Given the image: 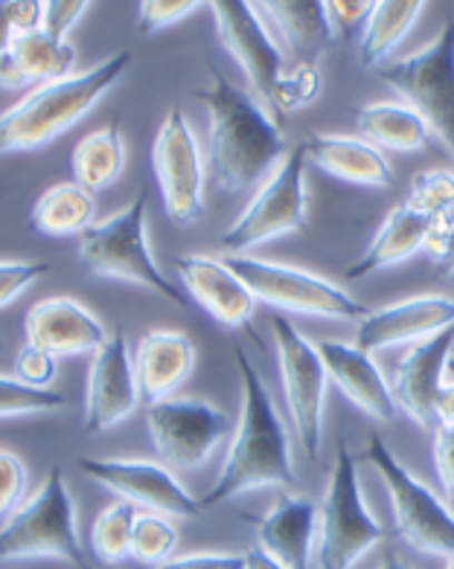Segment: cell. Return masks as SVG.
<instances>
[{"label":"cell","instance_id":"obj_7","mask_svg":"<svg viewBox=\"0 0 454 569\" xmlns=\"http://www.w3.org/2000/svg\"><path fill=\"white\" fill-rule=\"evenodd\" d=\"M364 459L376 468L387 486L396 517V535L416 552L454 558V511L448 509L446 500H440L432 488L416 480L382 442V436H371Z\"/></svg>","mask_w":454,"mask_h":569},{"label":"cell","instance_id":"obj_53","mask_svg":"<svg viewBox=\"0 0 454 569\" xmlns=\"http://www.w3.org/2000/svg\"><path fill=\"white\" fill-rule=\"evenodd\" d=\"M448 569H454V558H448Z\"/></svg>","mask_w":454,"mask_h":569},{"label":"cell","instance_id":"obj_41","mask_svg":"<svg viewBox=\"0 0 454 569\" xmlns=\"http://www.w3.org/2000/svg\"><path fill=\"white\" fill-rule=\"evenodd\" d=\"M47 270H50L47 262H0V308L16 302Z\"/></svg>","mask_w":454,"mask_h":569},{"label":"cell","instance_id":"obj_14","mask_svg":"<svg viewBox=\"0 0 454 569\" xmlns=\"http://www.w3.org/2000/svg\"><path fill=\"white\" fill-rule=\"evenodd\" d=\"M213 18H216V30L219 41L227 47V53L239 61L243 73L248 76V84L259 106L272 113L274 90L280 76L286 73V61L283 50L274 44V38L263 27L254 3L245 0H216L210 3Z\"/></svg>","mask_w":454,"mask_h":569},{"label":"cell","instance_id":"obj_47","mask_svg":"<svg viewBox=\"0 0 454 569\" xmlns=\"http://www.w3.org/2000/svg\"><path fill=\"white\" fill-rule=\"evenodd\" d=\"M437 421L446 427H454V383H443L437 396Z\"/></svg>","mask_w":454,"mask_h":569},{"label":"cell","instance_id":"obj_38","mask_svg":"<svg viewBox=\"0 0 454 569\" xmlns=\"http://www.w3.org/2000/svg\"><path fill=\"white\" fill-rule=\"evenodd\" d=\"M56 375H59V358L47 349H38L32 343H23L16 355V378L27 387L38 390H53Z\"/></svg>","mask_w":454,"mask_h":569},{"label":"cell","instance_id":"obj_10","mask_svg":"<svg viewBox=\"0 0 454 569\" xmlns=\"http://www.w3.org/2000/svg\"><path fill=\"white\" fill-rule=\"evenodd\" d=\"M306 146H295L288 151L280 169L265 180L257 198L248 203V210L236 218L230 230L221 236V248L250 250L272 241L286 232L306 230Z\"/></svg>","mask_w":454,"mask_h":569},{"label":"cell","instance_id":"obj_19","mask_svg":"<svg viewBox=\"0 0 454 569\" xmlns=\"http://www.w3.org/2000/svg\"><path fill=\"white\" fill-rule=\"evenodd\" d=\"M454 326V300L448 297H414L396 306L378 308L364 317L356 331V346L373 355L399 343H420Z\"/></svg>","mask_w":454,"mask_h":569},{"label":"cell","instance_id":"obj_5","mask_svg":"<svg viewBox=\"0 0 454 569\" xmlns=\"http://www.w3.org/2000/svg\"><path fill=\"white\" fill-rule=\"evenodd\" d=\"M59 558L85 569L88 558L76 535V506L61 468H50L30 500H23L0 526V561Z\"/></svg>","mask_w":454,"mask_h":569},{"label":"cell","instance_id":"obj_11","mask_svg":"<svg viewBox=\"0 0 454 569\" xmlns=\"http://www.w3.org/2000/svg\"><path fill=\"white\" fill-rule=\"evenodd\" d=\"M274 340L280 358V381L286 392L288 416L297 430L306 457L315 459L320 453L324 439V396L326 369L318 355V346L309 343L286 317H274Z\"/></svg>","mask_w":454,"mask_h":569},{"label":"cell","instance_id":"obj_42","mask_svg":"<svg viewBox=\"0 0 454 569\" xmlns=\"http://www.w3.org/2000/svg\"><path fill=\"white\" fill-rule=\"evenodd\" d=\"M88 9H91L88 0H50V3H45V23H41V30L50 38H56V41H68V32L82 21Z\"/></svg>","mask_w":454,"mask_h":569},{"label":"cell","instance_id":"obj_54","mask_svg":"<svg viewBox=\"0 0 454 569\" xmlns=\"http://www.w3.org/2000/svg\"><path fill=\"white\" fill-rule=\"evenodd\" d=\"M0 349H3V343H0Z\"/></svg>","mask_w":454,"mask_h":569},{"label":"cell","instance_id":"obj_24","mask_svg":"<svg viewBox=\"0 0 454 569\" xmlns=\"http://www.w3.org/2000/svg\"><path fill=\"white\" fill-rule=\"evenodd\" d=\"M76 50L70 41H56L45 30L16 36L7 56L0 59V84L18 88V84H45L61 82L73 76Z\"/></svg>","mask_w":454,"mask_h":569},{"label":"cell","instance_id":"obj_39","mask_svg":"<svg viewBox=\"0 0 454 569\" xmlns=\"http://www.w3.org/2000/svg\"><path fill=\"white\" fill-rule=\"evenodd\" d=\"M196 9H201V3H196V0H144L137 7V30H140V36L167 30L172 23L193 16Z\"/></svg>","mask_w":454,"mask_h":569},{"label":"cell","instance_id":"obj_44","mask_svg":"<svg viewBox=\"0 0 454 569\" xmlns=\"http://www.w3.org/2000/svg\"><path fill=\"white\" fill-rule=\"evenodd\" d=\"M425 253L432 256L434 264L440 268V277L454 273V210L446 218H440L432 224V236L425 244Z\"/></svg>","mask_w":454,"mask_h":569},{"label":"cell","instance_id":"obj_2","mask_svg":"<svg viewBox=\"0 0 454 569\" xmlns=\"http://www.w3.org/2000/svg\"><path fill=\"white\" fill-rule=\"evenodd\" d=\"M236 369H239V381H243V416H239V427L234 433V445L227 450V462L219 480L198 500L201 511L234 500L245 491L295 486L286 427L274 407L272 392L248 360V355L243 352V346H236Z\"/></svg>","mask_w":454,"mask_h":569},{"label":"cell","instance_id":"obj_34","mask_svg":"<svg viewBox=\"0 0 454 569\" xmlns=\"http://www.w3.org/2000/svg\"><path fill=\"white\" fill-rule=\"evenodd\" d=\"M320 93V70L318 64H292V70L280 76L277 90H274L272 117L283 126V113L295 108L309 106Z\"/></svg>","mask_w":454,"mask_h":569},{"label":"cell","instance_id":"obj_6","mask_svg":"<svg viewBox=\"0 0 454 569\" xmlns=\"http://www.w3.org/2000/svg\"><path fill=\"white\" fill-rule=\"evenodd\" d=\"M318 523V569H353L378 540L385 538V529L376 523V517L364 502L356 457L349 453L344 442L338 445V453H335Z\"/></svg>","mask_w":454,"mask_h":569},{"label":"cell","instance_id":"obj_13","mask_svg":"<svg viewBox=\"0 0 454 569\" xmlns=\"http://www.w3.org/2000/svg\"><path fill=\"white\" fill-rule=\"evenodd\" d=\"M151 166L158 174L164 210L175 224H196L205 218V169L196 134L181 111H169L160 122Z\"/></svg>","mask_w":454,"mask_h":569},{"label":"cell","instance_id":"obj_16","mask_svg":"<svg viewBox=\"0 0 454 569\" xmlns=\"http://www.w3.org/2000/svg\"><path fill=\"white\" fill-rule=\"evenodd\" d=\"M140 401L135 360L129 358L126 331L117 329L93 352L88 392H85V433H106L129 419Z\"/></svg>","mask_w":454,"mask_h":569},{"label":"cell","instance_id":"obj_8","mask_svg":"<svg viewBox=\"0 0 454 569\" xmlns=\"http://www.w3.org/2000/svg\"><path fill=\"white\" fill-rule=\"evenodd\" d=\"M378 79L408 99L428 131L443 140L454 160V21L443 23L432 44L408 59L387 61Z\"/></svg>","mask_w":454,"mask_h":569},{"label":"cell","instance_id":"obj_28","mask_svg":"<svg viewBox=\"0 0 454 569\" xmlns=\"http://www.w3.org/2000/svg\"><path fill=\"white\" fill-rule=\"evenodd\" d=\"M122 169H126V142H122L120 120L85 134L73 146V154H70L73 183H79L93 196L111 189L120 180Z\"/></svg>","mask_w":454,"mask_h":569},{"label":"cell","instance_id":"obj_23","mask_svg":"<svg viewBox=\"0 0 454 569\" xmlns=\"http://www.w3.org/2000/svg\"><path fill=\"white\" fill-rule=\"evenodd\" d=\"M196 349L184 331H146L135 355L137 390L146 405H158L193 372Z\"/></svg>","mask_w":454,"mask_h":569},{"label":"cell","instance_id":"obj_37","mask_svg":"<svg viewBox=\"0 0 454 569\" xmlns=\"http://www.w3.org/2000/svg\"><path fill=\"white\" fill-rule=\"evenodd\" d=\"M333 36L338 38L344 47H362L364 30L371 23L373 0H329L324 3Z\"/></svg>","mask_w":454,"mask_h":569},{"label":"cell","instance_id":"obj_33","mask_svg":"<svg viewBox=\"0 0 454 569\" xmlns=\"http://www.w3.org/2000/svg\"><path fill=\"white\" fill-rule=\"evenodd\" d=\"M175 547H178V529L167 515H158V511L137 515L135 532H131V558L137 563L149 569L160 567L172 561Z\"/></svg>","mask_w":454,"mask_h":569},{"label":"cell","instance_id":"obj_30","mask_svg":"<svg viewBox=\"0 0 454 569\" xmlns=\"http://www.w3.org/2000/svg\"><path fill=\"white\" fill-rule=\"evenodd\" d=\"M97 201L93 192L82 189L79 183H59L47 189L32 207V230L45 236H82L93 224Z\"/></svg>","mask_w":454,"mask_h":569},{"label":"cell","instance_id":"obj_49","mask_svg":"<svg viewBox=\"0 0 454 569\" xmlns=\"http://www.w3.org/2000/svg\"><path fill=\"white\" fill-rule=\"evenodd\" d=\"M12 30H9V21H7V7L0 3V59L7 56L9 44H12Z\"/></svg>","mask_w":454,"mask_h":569},{"label":"cell","instance_id":"obj_20","mask_svg":"<svg viewBox=\"0 0 454 569\" xmlns=\"http://www.w3.org/2000/svg\"><path fill=\"white\" fill-rule=\"evenodd\" d=\"M23 335L27 343L47 349L56 358L97 352L108 340L102 322L70 297H47L36 302L23 317Z\"/></svg>","mask_w":454,"mask_h":569},{"label":"cell","instance_id":"obj_35","mask_svg":"<svg viewBox=\"0 0 454 569\" xmlns=\"http://www.w3.org/2000/svg\"><path fill=\"white\" fill-rule=\"evenodd\" d=\"M65 407V396L59 390H38L27 387L18 378L0 375V419L3 416H27V412H47Z\"/></svg>","mask_w":454,"mask_h":569},{"label":"cell","instance_id":"obj_46","mask_svg":"<svg viewBox=\"0 0 454 569\" xmlns=\"http://www.w3.org/2000/svg\"><path fill=\"white\" fill-rule=\"evenodd\" d=\"M155 569H245V555H181V558H172V561L160 563V567Z\"/></svg>","mask_w":454,"mask_h":569},{"label":"cell","instance_id":"obj_17","mask_svg":"<svg viewBox=\"0 0 454 569\" xmlns=\"http://www.w3.org/2000/svg\"><path fill=\"white\" fill-rule=\"evenodd\" d=\"M452 352L454 326H448L434 338L411 346L396 367L394 387H391L396 407H402L425 430L437 425V396L443 390V372Z\"/></svg>","mask_w":454,"mask_h":569},{"label":"cell","instance_id":"obj_21","mask_svg":"<svg viewBox=\"0 0 454 569\" xmlns=\"http://www.w3.org/2000/svg\"><path fill=\"white\" fill-rule=\"evenodd\" d=\"M318 355L324 360L326 378L338 387L344 396L378 421L396 419L394 392L387 387L385 375L378 372L373 358L358 346L340 343V340H320Z\"/></svg>","mask_w":454,"mask_h":569},{"label":"cell","instance_id":"obj_36","mask_svg":"<svg viewBox=\"0 0 454 569\" xmlns=\"http://www.w3.org/2000/svg\"><path fill=\"white\" fill-rule=\"evenodd\" d=\"M408 201L434 221L454 210V178L448 172H420L411 180Z\"/></svg>","mask_w":454,"mask_h":569},{"label":"cell","instance_id":"obj_4","mask_svg":"<svg viewBox=\"0 0 454 569\" xmlns=\"http://www.w3.org/2000/svg\"><path fill=\"white\" fill-rule=\"evenodd\" d=\"M146 212H149V196L146 189H140L126 210L91 224L79 236V262L93 277L144 284L151 293H160L164 300L187 308L193 300L151 259L146 241Z\"/></svg>","mask_w":454,"mask_h":569},{"label":"cell","instance_id":"obj_15","mask_svg":"<svg viewBox=\"0 0 454 569\" xmlns=\"http://www.w3.org/2000/svg\"><path fill=\"white\" fill-rule=\"evenodd\" d=\"M79 468L120 500L158 515L196 517L201 511L196 497L164 465L144 462V459H79Z\"/></svg>","mask_w":454,"mask_h":569},{"label":"cell","instance_id":"obj_51","mask_svg":"<svg viewBox=\"0 0 454 569\" xmlns=\"http://www.w3.org/2000/svg\"><path fill=\"white\" fill-rule=\"evenodd\" d=\"M446 369H448V372H452V375H454V352H452V358H448V363H446Z\"/></svg>","mask_w":454,"mask_h":569},{"label":"cell","instance_id":"obj_43","mask_svg":"<svg viewBox=\"0 0 454 569\" xmlns=\"http://www.w3.org/2000/svg\"><path fill=\"white\" fill-rule=\"evenodd\" d=\"M434 468H437L446 506L454 511V427L437 425L434 430Z\"/></svg>","mask_w":454,"mask_h":569},{"label":"cell","instance_id":"obj_29","mask_svg":"<svg viewBox=\"0 0 454 569\" xmlns=\"http://www.w3.org/2000/svg\"><path fill=\"white\" fill-rule=\"evenodd\" d=\"M362 134L371 142L391 151H420L428 146L432 131L414 108L394 102H373L356 111Z\"/></svg>","mask_w":454,"mask_h":569},{"label":"cell","instance_id":"obj_1","mask_svg":"<svg viewBox=\"0 0 454 569\" xmlns=\"http://www.w3.org/2000/svg\"><path fill=\"white\" fill-rule=\"evenodd\" d=\"M213 84L193 97L210 113V174L221 192H245L286 160L283 126L250 90L236 88L216 64Z\"/></svg>","mask_w":454,"mask_h":569},{"label":"cell","instance_id":"obj_50","mask_svg":"<svg viewBox=\"0 0 454 569\" xmlns=\"http://www.w3.org/2000/svg\"><path fill=\"white\" fill-rule=\"evenodd\" d=\"M378 569H411V567L408 563H402L394 552H385V558H382V567Z\"/></svg>","mask_w":454,"mask_h":569},{"label":"cell","instance_id":"obj_27","mask_svg":"<svg viewBox=\"0 0 454 569\" xmlns=\"http://www.w3.org/2000/svg\"><path fill=\"white\" fill-rule=\"evenodd\" d=\"M263 9L295 59L292 64H318L320 56L335 41L326 7L320 0H274V3H265Z\"/></svg>","mask_w":454,"mask_h":569},{"label":"cell","instance_id":"obj_52","mask_svg":"<svg viewBox=\"0 0 454 569\" xmlns=\"http://www.w3.org/2000/svg\"><path fill=\"white\" fill-rule=\"evenodd\" d=\"M99 569H117V567H114V563H102V567H99Z\"/></svg>","mask_w":454,"mask_h":569},{"label":"cell","instance_id":"obj_12","mask_svg":"<svg viewBox=\"0 0 454 569\" xmlns=\"http://www.w3.org/2000/svg\"><path fill=\"white\" fill-rule=\"evenodd\" d=\"M151 448L164 462L193 471L205 465L216 445L230 433V416L198 398H164L146 412Z\"/></svg>","mask_w":454,"mask_h":569},{"label":"cell","instance_id":"obj_48","mask_svg":"<svg viewBox=\"0 0 454 569\" xmlns=\"http://www.w3.org/2000/svg\"><path fill=\"white\" fill-rule=\"evenodd\" d=\"M245 569H283L280 563L274 561L272 555L263 552V549H248L245 552Z\"/></svg>","mask_w":454,"mask_h":569},{"label":"cell","instance_id":"obj_32","mask_svg":"<svg viewBox=\"0 0 454 569\" xmlns=\"http://www.w3.org/2000/svg\"><path fill=\"white\" fill-rule=\"evenodd\" d=\"M137 506L120 500L99 511L91 526V552L99 563H117L131 555V532H135Z\"/></svg>","mask_w":454,"mask_h":569},{"label":"cell","instance_id":"obj_31","mask_svg":"<svg viewBox=\"0 0 454 569\" xmlns=\"http://www.w3.org/2000/svg\"><path fill=\"white\" fill-rule=\"evenodd\" d=\"M423 9V0H378L373 3L371 23H367L362 47H358L364 68H382L387 56L402 44V38L408 36Z\"/></svg>","mask_w":454,"mask_h":569},{"label":"cell","instance_id":"obj_45","mask_svg":"<svg viewBox=\"0 0 454 569\" xmlns=\"http://www.w3.org/2000/svg\"><path fill=\"white\" fill-rule=\"evenodd\" d=\"M7 7V21L12 36H27V32H38L45 23V3L41 0H12L3 3Z\"/></svg>","mask_w":454,"mask_h":569},{"label":"cell","instance_id":"obj_26","mask_svg":"<svg viewBox=\"0 0 454 569\" xmlns=\"http://www.w3.org/2000/svg\"><path fill=\"white\" fill-rule=\"evenodd\" d=\"M303 146H306V160L333 178L358 187H394V169L373 142L358 137L312 134Z\"/></svg>","mask_w":454,"mask_h":569},{"label":"cell","instance_id":"obj_9","mask_svg":"<svg viewBox=\"0 0 454 569\" xmlns=\"http://www.w3.org/2000/svg\"><path fill=\"white\" fill-rule=\"evenodd\" d=\"M221 262L248 284L257 300L292 311V315L329 317V320H364L371 315L362 302L353 300L347 291H340L338 284L300 268L263 262L250 256H227Z\"/></svg>","mask_w":454,"mask_h":569},{"label":"cell","instance_id":"obj_18","mask_svg":"<svg viewBox=\"0 0 454 569\" xmlns=\"http://www.w3.org/2000/svg\"><path fill=\"white\" fill-rule=\"evenodd\" d=\"M189 300H196L225 329H250L257 297L219 259L210 256H175L172 259Z\"/></svg>","mask_w":454,"mask_h":569},{"label":"cell","instance_id":"obj_3","mask_svg":"<svg viewBox=\"0 0 454 569\" xmlns=\"http://www.w3.org/2000/svg\"><path fill=\"white\" fill-rule=\"evenodd\" d=\"M131 53H114L85 73L36 88L18 106L0 113V154L9 151H32L65 134L82 120L85 113L106 97L120 76L129 70Z\"/></svg>","mask_w":454,"mask_h":569},{"label":"cell","instance_id":"obj_40","mask_svg":"<svg viewBox=\"0 0 454 569\" xmlns=\"http://www.w3.org/2000/svg\"><path fill=\"white\" fill-rule=\"evenodd\" d=\"M27 465L12 450H0V515H12L27 491Z\"/></svg>","mask_w":454,"mask_h":569},{"label":"cell","instance_id":"obj_25","mask_svg":"<svg viewBox=\"0 0 454 569\" xmlns=\"http://www.w3.org/2000/svg\"><path fill=\"white\" fill-rule=\"evenodd\" d=\"M428 236H432V218L425 216L423 210H416L411 201H402L399 207L387 212L385 224L378 227L376 239L371 241L367 253L356 264H349L344 270V279L356 282V279L371 277L376 270L405 262V259L416 256L420 250H425Z\"/></svg>","mask_w":454,"mask_h":569},{"label":"cell","instance_id":"obj_22","mask_svg":"<svg viewBox=\"0 0 454 569\" xmlns=\"http://www.w3.org/2000/svg\"><path fill=\"white\" fill-rule=\"evenodd\" d=\"M259 549L283 569H312V540L318 526V509L309 497L283 495L274 509L254 520Z\"/></svg>","mask_w":454,"mask_h":569}]
</instances>
